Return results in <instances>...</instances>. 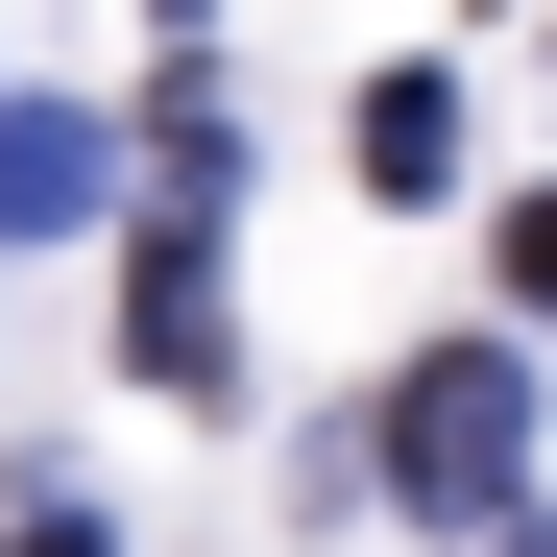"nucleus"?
<instances>
[{
	"mask_svg": "<svg viewBox=\"0 0 557 557\" xmlns=\"http://www.w3.org/2000/svg\"><path fill=\"white\" fill-rule=\"evenodd\" d=\"M122 363H146L170 412L243 388V339H219V219H146V267H122Z\"/></svg>",
	"mask_w": 557,
	"mask_h": 557,
	"instance_id": "nucleus-2",
	"label": "nucleus"
},
{
	"mask_svg": "<svg viewBox=\"0 0 557 557\" xmlns=\"http://www.w3.org/2000/svg\"><path fill=\"white\" fill-rule=\"evenodd\" d=\"M485 557H557V533H485Z\"/></svg>",
	"mask_w": 557,
	"mask_h": 557,
	"instance_id": "nucleus-7",
	"label": "nucleus"
},
{
	"mask_svg": "<svg viewBox=\"0 0 557 557\" xmlns=\"http://www.w3.org/2000/svg\"><path fill=\"white\" fill-rule=\"evenodd\" d=\"M509 460H533V363H509V339L388 363V485H412V509H509Z\"/></svg>",
	"mask_w": 557,
	"mask_h": 557,
	"instance_id": "nucleus-1",
	"label": "nucleus"
},
{
	"mask_svg": "<svg viewBox=\"0 0 557 557\" xmlns=\"http://www.w3.org/2000/svg\"><path fill=\"white\" fill-rule=\"evenodd\" d=\"M98 195H122V122L98 98H0V243H73Z\"/></svg>",
	"mask_w": 557,
	"mask_h": 557,
	"instance_id": "nucleus-3",
	"label": "nucleus"
},
{
	"mask_svg": "<svg viewBox=\"0 0 557 557\" xmlns=\"http://www.w3.org/2000/svg\"><path fill=\"white\" fill-rule=\"evenodd\" d=\"M339 146H363V219H436V195H460V73H436V49H412V73H363V122H339Z\"/></svg>",
	"mask_w": 557,
	"mask_h": 557,
	"instance_id": "nucleus-4",
	"label": "nucleus"
},
{
	"mask_svg": "<svg viewBox=\"0 0 557 557\" xmlns=\"http://www.w3.org/2000/svg\"><path fill=\"white\" fill-rule=\"evenodd\" d=\"M509 315H557V195H509Z\"/></svg>",
	"mask_w": 557,
	"mask_h": 557,
	"instance_id": "nucleus-5",
	"label": "nucleus"
},
{
	"mask_svg": "<svg viewBox=\"0 0 557 557\" xmlns=\"http://www.w3.org/2000/svg\"><path fill=\"white\" fill-rule=\"evenodd\" d=\"M0 557H122V533H98V509H25V533H0Z\"/></svg>",
	"mask_w": 557,
	"mask_h": 557,
	"instance_id": "nucleus-6",
	"label": "nucleus"
},
{
	"mask_svg": "<svg viewBox=\"0 0 557 557\" xmlns=\"http://www.w3.org/2000/svg\"><path fill=\"white\" fill-rule=\"evenodd\" d=\"M170 25H219V0H170Z\"/></svg>",
	"mask_w": 557,
	"mask_h": 557,
	"instance_id": "nucleus-8",
	"label": "nucleus"
}]
</instances>
